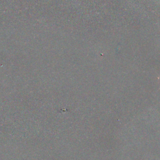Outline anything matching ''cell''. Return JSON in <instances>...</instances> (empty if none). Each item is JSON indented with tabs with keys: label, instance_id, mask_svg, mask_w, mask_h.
<instances>
[{
	"label": "cell",
	"instance_id": "1",
	"mask_svg": "<svg viewBox=\"0 0 160 160\" xmlns=\"http://www.w3.org/2000/svg\"><path fill=\"white\" fill-rule=\"evenodd\" d=\"M158 79L160 80V77H158Z\"/></svg>",
	"mask_w": 160,
	"mask_h": 160
}]
</instances>
